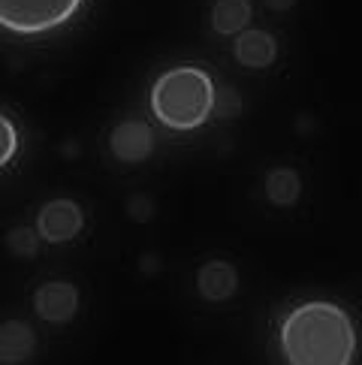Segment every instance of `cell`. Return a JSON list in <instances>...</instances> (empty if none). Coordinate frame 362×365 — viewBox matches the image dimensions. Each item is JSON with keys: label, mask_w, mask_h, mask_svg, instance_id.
Wrapping results in <instances>:
<instances>
[{"label": "cell", "mask_w": 362, "mask_h": 365, "mask_svg": "<svg viewBox=\"0 0 362 365\" xmlns=\"http://www.w3.org/2000/svg\"><path fill=\"white\" fill-rule=\"evenodd\" d=\"M284 359L293 365H347L356 356V329L332 302H302L281 326Z\"/></svg>", "instance_id": "obj_1"}, {"label": "cell", "mask_w": 362, "mask_h": 365, "mask_svg": "<svg viewBox=\"0 0 362 365\" xmlns=\"http://www.w3.org/2000/svg\"><path fill=\"white\" fill-rule=\"evenodd\" d=\"M214 82L200 67L166 70L151 88V109L170 130H197L214 112Z\"/></svg>", "instance_id": "obj_2"}, {"label": "cell", "mask_w": 362, "mask_h": 365, "mask_svg": "<svg viewBox=\"0 0 362 365\" xmlns=\"http://www.w3.org/2000/svg\"><path fill=\"white\" fill-rule=\"evenodd\" d=\"M82 0H0V28L19 36L48 34L79 12Z\"/></svg>", "instance_id": "obj_3"}, {"label": "cell", "mask_w": 362, "mask_h": 365, "mask_svg": "<svg viewBox=\"0 0 362 365\" xmlns=\"http://www.w3.org/2000/svg\"><path fill=\"white\" fill-rule=\"evenodd\" d=\"M85 227V212L79 202L73 200H51L36 215V232L48 245L73 242Z\"/></svg>", "instance_id": "obj_4"}, {"label": "cell", "mask_w": 362, "mask_h": 365, "mask_svg": "<svg viewBox=\"0 0 362 365\" xmlns=\"http://www.w3.org/2000/svg\"><path fill=\"white\" fill-rule=\"evenodd\" d=\"M33 311L51 326L70 323L79 311V290L70 281H46L33 296Z\"/></svg>", "instance_id": "obj_5"}, {"label": "cell", "mask_w": 362, "mask_h": 365, "mask_svg": "<svg viewBox=\"0 0 362 365\" xmlns=\"http://www.w3.org/2000/svg\"><path fill=\"white\" fill-rule=\"evenodd\" d=\"M109 148L121 163H142L154 154V130L145 121H121L112 130Z\"/></svg>", "instance_id": "obj_6"}, {"label": "cell", "mask_w": 362, "mask_h": 365, "mask_svg": "<svg viewBox=\"0 0 362 365\" xmlns=\"http://www.w3.org/2000/svg\"><path fill=\"white\" fill-rule=\"evenodd\" d=\"M232 55L242 67L248 70H266L278 61V40L269 31L244 28L242 34L232 36Z\"/></svg>", "instance_id": "obj_7"}, {"label": "cell", "mask_w": 362, "mask_h": 365, "mask_svg": "<svg viewBox=\"0 0 362 365\" xmlns=\"http://www.w3.org/2000/svg\"><path fill=\"white\" fill-rule=\"evenodd\" d=\"M197 290L209 302H227L239 290V272L227 259H212L205 263L197 275Z\"/></svg>", "instance_id": "obj_8"}, {"label": "cell", "mask_w": 362, "mask_h": 365, "mask_svg": "<svg viewBox=\"0 0 362 365\" xmlns=\"http://www.w3.org/2000/svg\"><path fill=\"white\" fill-rule=\"evenodd\" d=\"M36 344V335L28 323L9 320L0 326V362H24L31 359Z\"/></svg>", "instance_id": "obj_9"}, {"label": "cell", "mask_w": 362, "mask_h": 365, "mask_svg": "<svg viewBox=\"0 0 362 365\" xmlns=\"http://www.w3.org/2000/svg\"><path fill=\"white\" fill-rule=\"evenodd\" d=\"M254 6L251 0H214L212 4V28L221 36H236L251 24Z\"/></svg>", "instance_id": "obj_10"}, {"label": "cell", "mask_w": 362, "mask_h": 365, "mask_svg": "<svg viewBox=\"0 0 362 365\" xmlns=\"http://www.w3.org/2000/svg\"><path fill=\"white\" fill-rule=\"evenodd\" d=\"M266 197L272 205H278V208H290L299 202L302 197V178L296 169L290 166H278V169H272V173L266 175Z\"/></svg>", "instance_id": "obj_11"}, {"label": "cell", "mask_w": 362, "mask_h": 365, "mask_svg": "<svg viewBox=\"0 0 362 365\" xmlns=\"http://www.w3.org/2000/svg\"><path fill=\"white\" fill-rule=\"evenodd\" d=\"M40 242H43L40 232L31 230V227H12L6 232V247L16 259H33L40 254Z\"/></svg>", "instance_id": "obj_12"}, {"label": "cell", "mask_w": 362, "mask_h": 365, "mask_svg": "<svg viewBox=\"0 0 362 365\" xmlns=\"http://www.w3.org/2000/svg\"><path fill=\"white\" fill-rule=\"evenodd\" d=\"M214 112H217V118H239V115L244 112V100H242V94L236 88H229V85H224V88H217L214 91Z\"/></svg>", "instance_id": "obj_13"}, {"label": "cell", "mask_w": 362, "mask_h": 365, "mask_svg": "<svg viewBox=\"0 0 362 365\" xmlns=\"http://www.w3.org/2000/svg\"><path fill=\"white\" fill-rule=\"evenodd\" d=\"M16 154H19V130L0 112V169L9 166Z\"/></svg>", "instance_id": "obj_14"}, {"label": "cell", "mask_w": 362, "mask_h": 365, "mask_svg": "<svg viewBox=\"0 0 362 365\" xmlns=\"http://www.w3.org/2000/svg\"><path fill=\"white\" fill-rule=\"evenodd\" d=\"M151 200L148 197H133L130 200V215L136 217V220H145V217H151Z\"/></svg>", "instance_id": "obj_15"}, {"label": "cell", "mask_w": 362, "mask_h": 365, "mask_svg": "<svg viewBox=\"0 0 362 365\" xmlns=\"http://www.w3.org/2000/svg\"><path fill=\"white\" fill-rule=\"evenodd\" d=\"M266 6H269L272 12H287V9L296 6V0H266Z\"/></svg>", "instance_id": "obj_16"}]
</instances>
